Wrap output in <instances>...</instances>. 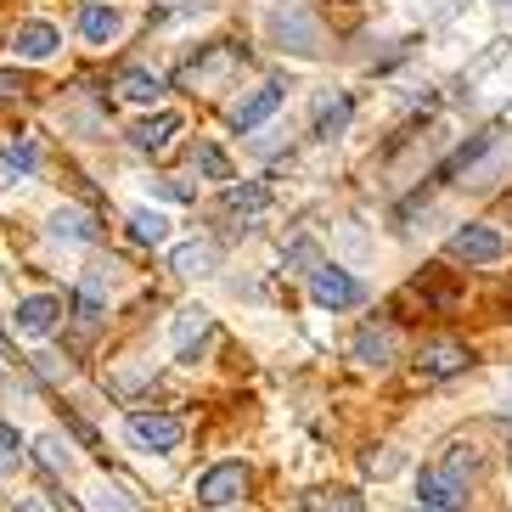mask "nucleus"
<instances>
[{"instance_id": "obj_1", "label": "nucleus", "mask_w": 512, "mask_h": 512, "mask_svg": "<svg viewBox=\"0 0 512 512\" xmlns=\"http://www.w3.org/2000/svg\"><path fill=\"white\" fill-rule=\"evenodd\" d=\"M310 299H316L321 310H349V304L366 299V287L349 271H338V265H316V271H310Z\"/></svg>"}, {"instance_id": "obj_2", "label": "nucleus", "mask_w": 512, "mask_h": 512, "mask_svg": "<svg viewBox=\"0 0 512 512\" xmlns=\"http://www.w3.org/2000/svg\"><path fill=\"white\" fill-rule=\"evenodd\" d=\"M242 490H248V467L242 462H220L197 479V501L203 507H231V501H242Z\"/></svg>"}, {"instance_id": "obj_3", "label": "nucleus", "mask_w": 512, "mask_h": 512, "mask_svg": "<svg viewBox=\"0 0 512 512\" xmlns=\"http://www.w3.org/2000/svg\"><path fill=\"white\" fill-rule=\"evenodd\" d=\"M417 501H422V512H456L467 501V484L451 479L445 467H422L417 473Z\"/></svg>"}, {"instance_id": "obj_4", "label": "nucleus", "mask_w": 512, "mask_h": 512, "mask_svg": "<svg viewBox=\"0 0 512 512\" xmlns=\"http://www.w3.org/2000/svg\"><path fill=\"white\" fill-rule=\"evenodd\" d=\"M451 254L467 259V265H496V259L507 254V237H501L496 226H462L451 237Z\"/></svg>"}, {"instance_id": "obj_5", "label": "nucleus", "mask_w": 512, "mask_h": 512, "mask_svg": "<svg viewBox=\"0 0 512 512\" xmlns=\"http://www.w3.org/2000/svg\"><path fill=\"white\" fill-rule=\"evenodd\" d=\"M181 417H158V411H136V417H130V439H136L141 451H175V445H181Z\"/></svg>"}, {"instance_id": "obj_6", "label": "nucleus", "mask_w": 512, "mask_h": 512, "mask_svg": "<svg viewBox=\"0 0 512 512\" xmlns=\"http://www.w3.org/2000/svg\"><path fill=\"white\" fill-rule=\"evenodd\" d=\"M271 34L282 40V51H299V57H316V51H321V29L299 12V6L276 12V17H271Z\"/></svg>"}, {"instance_id": "obj_7", "label": "nucleus", "mask_w": 512, "mask_h": 512, "mask_svg": "<svg viewBox=\"0 0 512 512\" xmlns=\"http://www.w3.org/2000/svg\"><path fill=\"white\" fill-rule=\"evenodd\" d=\"M17 332H29V338H46L51 327H57L62 321V299L57 293H34V299H23L17 304Z\"/></svg>"}, {"instance_id": "obj_8", "label": "nucleus", "mask_w": 512, "mask_h": 512, "mask_svg": "<svg viewBox=\"0 0 512 512\" xmlns=\"http://www.w3.org/2000/svg\"><path fill=\"white\" fill-rule=\"evenodd\" d=\"M175 136H181V113H152V119L130 124V147L136 152H169Z\"/></svg>"}, {"instance_id": "obj_9", "label": "nucleus", "mask_w": 512, "mask_h": 512, "mask_svg": "<svg viewBox=\"0 0 512 512\" xmlns=\"http://www.w3.org/2000/svg\"><path fill=\"white\" fill-rule=\"evenodd\" d=\"M209 310H203V304H186L181 316H175V332H169V344H175V355H181V361H192L197 355V344H203V338H209Z\"/></svg>"}, {"instance_id": "obj_10", "label": "nucleus", "mask_w": 512, "mask_h": 512, "mask_svg": "<svg viewBox=\"0 0 512 512\" xmlns=\"http://www.w3.org/2000/svg\"><path fill=\"white\" fill-rule=\"evenodd\" d=\"M57 46H62V34L51 29V23H17V34H12V51H17L23 62L57 57Z\"/></svg>"}, {"instance_id": "obj_11", "label": "nucleus", "mask_w": 512, "mask_h": 512, "mask_svg": "<svg viewBox=\"0 0 512 512\" xmlns=\"http://www.w3.org/2000/svg\"><path fill=\"white\" fill-rule=\"evenodd\" d=\"M417 372H422V377H456V372H467V349L451 344V338H439V344H422Z\"/></svg>"}, {"instance_id": "obj_12", "label": "nucleus", "mask_w": 512, "mask_h": 512, "mask_svg": "<svg viewBox=\"0 0 512 512\" xmlns=\"http://www.w3.org/2000/svg\"><path fill=\"white\" fill-rule=\"evenodd\" d=\"M113 91H119L124 102H158V96H164V79L152 74V68H141V62H130V68L113 74Z\"/></svg>"}, {"instance_id": "obj_13", "label": "nucleus", "mask_w": 512, "mask_h": 512, "mask_svg": "<svg viewBox=\"0 0 512 512\" xmlns=\"http://www.w3.org/2000/svg\"><path fill=\"white\" fill-rule=\"evenodd\" d=\"M276 107H282V85H259V91L248 96V102L231 107V130H254V124L271 119Z\"/></svg>"}, {"instance_id": "obj_14", "label": "nucleus", "mask_w": 512, "mask_h": 512, "mask_svg": "<svg viewBox=\"0 0 512 512\" xmlns=\"http://www.w3.org/2000/svg\"><path fill=\"white\" fill-rule=\"evenodd\" d=\"M119 29H124V12H113V6H85L79 12V34L91 40V46H107V40H119Z\"/></svg>"}, {"instance_id": "obj_15", "label": "nucleus", "mask_w": 512, "mask_h": 512, "mask_svg": "<svg viewBox=\"0 0 512 512\" xmlns=\"http://www.w3.org/2000/svg\"><path fill=\"white\" fill-rule=\"evenodd\" d=\"M496 141H501V130H484V136H473V141H467V147H456L451 158L439 164V181H456V175H462V169H473V164H479L484 152L496 147Z\"/></svg>"}, {"instance_id": "obj_16", "label": "nucleus", "mask_w": 512, "mask_h": 512, "mask_svg": "<svg viewBox=\"0 0 512 512\" xmlns=\"http://www.w3.org/2000/svg\"><path fill=\"white\" fill-rule=\"evenodd\" d=\"M394 355V332L389 327H361L355 332V361L361 366H389Z\"/></svg>"}, {"instance_id": "obj_17", "label": "nucleus", "mask_w": 512, "mask_h": 512, "mask_svg": "<svg viewBox=\"0 0 512 512\" xmlns=\"http://www.w3.org/2000/svg\"><path fill=\"white\" fill-rule=\"evenodd\" d=\"M34 169H40V147H34L29 136L12 141V147L0 152V175H6V181H29Z\"/></svg>"}, {"instance_id": "obj_18", "label": "nucleus", "mask_w": 512, "mask_h": 512, "mask_svg": "<svg viewBox=\"0 0 512 512\" xmlns=\"http://www.w3.org/2000/svg\"><path fill=\"white\" fill-rule=\"evenodd\" d=\"M51 237L57 242H96V220L79 209H57L51 214Z\"/></svg>"}, {"instance_id": "obj_19", "label": "nucleus", "mask_w": 512, "mask_h": 512, "mask_svg": "<svg viewBox=\"0 0 512 512\" xmlns=\"http://www.w3.org/2000/svg\"><path fill=\"white\" fill-rule=\"evenodd\" d=\"M169 271H175V276H209L214 271V248H209V242H186V248L169 254Z\"/></svg>"}, {"instance_id": "obj_20", "label": "nucleus", "mask_w": 512, "mask_h": 512, "mask_svg": "<svg viewBox=\"0 0 512 512\" xmlns=\"http://www.w3.org/2000/svg\"><path fill=\"white\" fill-rule=\"evenodd\" d=\"M265 203H271V192H265V186H226V214L254 220V214H265Z\"/></svg>"}, {"instance_id": "obj_21", "label": "nucleus", "mask_w": 512, "mask_h": 512, "mask_svg": "<svg viewBox=\"0 0 512 512\" xmlns=\"http://www.w3.org/2000/svg\"><path fill=\"white\" fill-rule=\"evenodd\" d=\"M130 237L147 242V248H158V242L169 237V220L158 209H130Z\"/></svg>"}, {"instance_id": "obj_22", "label": "nucleus", "mask_w": 512, "mask_h": 512, "mask_svg": "<svg viewBox=\"0 0 512 512\" xmlns=\"http://www.w3.org/2000/svg\"><path fill=\"white\" fill-rule=\"evenodd\" d=\"M91 512H141V501L124 484H96L91 490Z\"/></svg>"}, {"instance_id": "obj_23", "label": "nucleus", "mask_w": 512, "mask_h": 512, "mask_svg": "<svg viewBox=\"0 0 512 512\" xmlns=\"http://www.w3.org/2000/svg\"><path fill=\"white\" fill-rule=\"evenodd\" d=\"M344 124H349V96H338V102H327V107L316 113V136L332 141L338 130H344Z\"/></svg>"}, {"instance_id": "obj_24", "label": "nucleus", "mask_w": 512, "mask_h": 512, "mask_svg": "<svg viewBox=\"0 0 512 512\" xmlns=\"http://www.w3.org/2000/svg\"><path fill=\"white\" fill-rule=\"evenodd\" d=\"M197 169H203L209 181H231V158H226L220 147H209V141L197 147Z\"/></svg>"}, {"instance_id": "obj_25", "label": "nucleus", "mask_w": 512, "mask_h": 512, "mask_svg": "<svg viewBox=\"0 0 512 512\" xmlns=\"http://www.w3.org/2000/svg\"><path fill=\"white\" fill-rule=\"evenodd\" d=\"M102 316V276H85V282H79V321H96Z\"/></svg>"}, {"instance_id": "obj_26", "label": "nucleus", "mask_w": 512, "mask_h": 512, "mask_svg": "<svg viewBox=\"0 0 512 512\" xmlns=\"http://www.w3.org/2000/svg\"><path fill=\"white\" fill-rule=\"evenodd\" d=\"M34 451H40V462L51 467V473H68V467H74V456H68V445H62V439H40V445H34Z\"/></svg>"}, {"instance_id": "obj_27", "label": "nucleus", "mask_w": 512, "mask_h": 512, "mask_svg": "<svg viewBox=\"0 0 512 512\" xmlns=\"http://www.w3.org/2000/svg\"><path fill=\"white\" fill-rule=\"evenodd\" d=\"M0 462H6V467H17V462H23V439H17V428H12V422H0Z\"/></svg>"}, {"instance_id": "obj_28", "label": "nucleus", "mask_w": 512, "mask_h": 512, "mask_svg": "<svg viewBox=\"0 0 512 512\" xmlns=\"http://www.w3.org/2000/svg\"><path fill=\"white\" fill-rule=\"evenodd\" d=\"M17 512H57V507L46 496H29V501H17Z\"/></svg>"}, {"instance_id": "obj_29", "label": "nucleus", "mask_w": 512, "mask_h": 512, "mask_svg": "<svg viewBox=\"0 0 512 512\" xmlns=\"http://www.w3.org/2000/svg\"><path fill=\"white\" fill-rule=\"evenodd\" d=\"M287 259H293V265H316V248H310V242H299V248H293Z\"/></svg>"}, {"instance_id": "obj_30", "label": "nucleus", "mask_w": 512, "mask_h": 512, "mask_svg": "<svg viewBox=\"0 0 512 512\" xmlns=\"http://www.w3.org/2000/svg\"><path fill=\"white\" fill-rule=\"evenodd\" d=\"M164 197H175V203H181V197H192V186H186V181H164Z\"/></svg>"}, {"instance_id": "obj_31", "label": "nucleus", "mask_w": 512, "mask_h": 512, "mask_svg": "<svg viewBox=\"0 0 512 512\" xmlns=\"http://www.w3.org/2000/svg\"><path fill=\"white\" fill-rule=\"evenodd\" d=\"M293 512H321V496H299V507Z\"/></svg>"}, {"instance_id": "obj_32", "label": "nucleus", "mask_w": 512, "mask_h": 512, "mask_svg": "<svg viewBox=\"0 0 512 512\" xmlns=\"http://www.w3.org/2000/svg\"><path fill=\"white\" fill-rule=\"evenodd\" d=\"M507 451H512V428H507Z\"/></svg>"}]
</instances>
